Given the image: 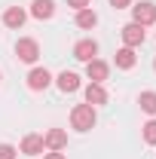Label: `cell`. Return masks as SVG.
Masks as SVG:
<instances>
[{
    "label": "cell",
    "mask_w": 156,
    "mask_h": 159,
    "mask_svg": "<svg viewBox=\"0 0 156 159\" xmlns=\"http://www.w3.org/2000/svg\"><path fill=\"white\" fill-rule=\"evenodd\" d=\"M132 21L141 25V28L153 25V21H156V6L147 3V0H144V3H135V6H132Z\"/></svg>",
    "instance_id": "3957f363"
},
{
    "label": "cell",
    "mask_w": 156,
    "mask_h": 159,
    "mask_svg": "<svg viewBox=\"0 0 156 159\" xmlns=\"http://www.w3.org/2000/svg\"><path fill=\"white\" fill-rule=\"evenodd\" d=\"M141 132H144V141H147V144H156V119H150Z\"/></svg>",
    "instance_id": "e0dca14e"
},
{
    "label": "cell",
    "mask_w": 156,
    "mask_h": 159,
    "mask_svg": "<svg viewBox=\"0 0 156 159\" xmlns=\"http://www.w3.org/2000/svg\"><path fill=\"white\" fill-rule=\"evenodd\" d=\"M49 83H52V74H49L46 67H34V70L28 74V89H31V92H43Z\"/></svg>",
    "instance_id": "5b68a950"
},
{
    "label": "cell",
    "mask_w": 156,
    "mask_h": 159,
    "mask_svg": "<svg viewBox=\"0 0 156 159\" xmlns=\"http://www.w3.org/2000/svg\"><path fill=\"white\" fill-rule=\"evenodd\" d=\"M95 25H98V16L92 12V9H80L77 12V28L89 31V28H95Z\"/></svg>",
    "instance_id": "9a60e30c"
},
{
    "label": "cell",
    "mask_w": 156,
    "mask_h": 159,
    "mask_svg": "<svg viewBox=\"0 0 156 159\" xmlns=\"http://www.w3.org/2000/svg\"><path fill=\"white\" fill-rule=\"evenodd\" d=\"M86 104H92V107L107 104V92H104L101 83H89V86H86Z\"/></svg>",
    "instance_id": "ba28073f"
},
{
    "label": "cell",
    "mask_w": 156,
    "mask_h": 159,
    "mask_svg": "<svg viewBox=\"0 0 156 159\" xmlns=\"http://www.w3.org/2000/svg\"><path fill=\"white\" fill-rule=\"evenodd\" d=\"M43 159H67V156H64L61 150H52V153H46V156H43Z\"/></svg>",
    "instance_id": "44dd1931"
},
{
    "label": "cell",
    "mask_w": 156,
    "mask_h": 159,
    "mask_svg": "<svg viewBox=\"0 0 156 159\" xmlns=\"http://www.w3.org/2000/svg\"><path fill=\"white\" fill-rule=\"evenodd\" d=\"M71 125H74L77 132L95 129V107H92V104H77V107L71 110Z\"/></svg>",
    "instance_id": "6da1fadb"
},
{
    "label": "cell",
    "mask_w": 156,
    "mask_h": 159,
    "mask_svg": "<svg viewBox=\"0 0 156 159\" xmlns=\"http://www.w3.org/2000/svg\"><path fill=\"white\" fill-rule=\"evenodd\" d=\"M0 159H16V147L12 144H0Z\"/></svg>",
    "instance_id": "ac0fdd59"
},
{
    "label": "cell",
    "mask_w": 156,
    "mask_h": 159,
    "mask_svg": "<svg viewBox=\"0 0 156 159\" xmlns=\"http://www.w3.org/2000/svg\"><path fill=\"white\" fill-rule=\"evenodd\" d=\"M25 19H28V16H25V9H21V6H9V9L3 12V25H6V28H21Z\"/></svg>",
    "instance_id": "7c38bea8"
},
{
    "label": "cell",
    "mask_w": 156,
    "mask_h": 159,
    "mask_svg": "<svg viewBox=\"0 0 156 159\" xmlns=\"http://www.w3.org/2000/svg\"><path fill=\"white\" fill-rule=\"evenodd\" d=\"M43 135H25L21 138V153H28V156H37V153H43Z\"/></svg>",
    "instance_id": "8fae6325"
},
{
    "label": "cell",
    "mask_w": 156,
    "mask_h": 159,
    "mask_svg": "<svg viewBox=\"0 0 156 159\" xmlns=\"http://www.w3.org/2000/svg\"><path fill=\"white\" fill-rule=\"evenodd\" d=\"M138 104H141L144 113H156V92H141Z\"/></svg>",
    "instance_id": "2e32d148"
},
{
    "label": "cell",
    "mask_w": 156,
    "mask_h": 159,
    "mask_svg": "<svg viewBox=\"0 0 156 159\" xmlns=\"http://www.w3.org/2000/svg\"><path fill=\"white\" fill-rule=\"evenodd\" d=\"M55 83H58L61 92H77V89H80V77L74 74V70H61Z\"/></svg>",
    "instance_id": "4fadbf2b"
},
{
    "label": "cell",
    "mask_w": 156,
    "mask_h": 159,
    "mask_svg": "<svg viewBox=\"0 0 156 159\" xmlns=\"http://www.w3.org/2000/svg\"><path fill=\"white\" fill-rule=\"evenodd\" d=\"M119 34H122V43H126L129 49L141 46V43H144V37H147V34H144V28H141V25H135V21H129V25H126Z\"/></svg>",
    "instance_id": "277c9868"
},
{
    "label": "cell",
    "mask_w": 156,
    "mask_h": 159,
    "mask_svg": "<svg viewBox=\"0 0 156 159\" xmlns=\"http://www.w3.org/2000/svg\"><path fill=\"white\" fill-rule=\"evenodd\" d=\"M43 144H46L49 150H64V144H67V132H64V129H49L46 138H43Z\"/></svg>",
    "instance_id": "9c48e42d"
},
{
    "label": "cell",
    "mask_w": 156,
    "mask_h": 159,
    "mask_svg": "<svg viewBox=\"0 0 156 159\" xmlns=\"http://www.w3.org/2000/svg\"><path fill=\"white\" fill-rule=\"evenodd\" d=\"M67 6H74V9H89V0H67Z\"/></svg>",
    "instance_id": "d6986e66"
},
{
    "label": "cell",
    "mask_w": 156,
    "mask_h": 159,
    "mask_svg": "<svg viewBox=\"0 0 156 159\" xmlns=\"http://www.w3.org/2000/svg\"><path fill=\"white\" fill-rule=\"evenodd\" d=\"M113 61H117V67H119V70H132V67H135V49H129V46H122V49H119V52H117V58H113Z\"/></svg>",
    "instance_id": "5bb4252c"
},
{
    "label": "cell",
    "mask_w": 156,
    "mask_h": 159,
    "mask_svg": "<svg viewBox=\"0 0 156 159\" xmlns=\"http://www.w3.org/2000/svg\"><path fill=\"white\" fill-rule=\"evenodd\" d=\"M110 6L113 9H126V6H132V0H110Z\"/></svg>",
    "instance_id": "ffe728a7"
},
{
    "label": "cell",
    "mask_w": 156,
    "mask_h": 159,
    "mask_svg": "<svg viewBox=\"0 0 156 159\" xmlns=\"http://www.w3.org/2000/svg\"><path fill=\"white\" fill-rule=\"evenodd\" d=\"M153 67H156V61H153Z\"/></svg>",
    "instance_id": "7402d4cb"
},
{
    "label": "cell",
    "mask_w": 156,
    "mask_h": 159,
    "mask_svg": "<svg viewBox=\"0 0 156 159\" xmlns=\"http://www.w3.org/2000/svg\"><path fill=\"white\" fill-rule=\"evenodd\" d=\"M16 55H19V61H25V64H34V61L40 58V43L31 37H25L16 43Z\"/></svg>",
    "instance_id": "7a4b0ae2"
},
{
    "label": "cell",
    "mask_w": 156,
    "mask_h": 159,
    "mask_svg": "<svg viewBox=\"0 0 156 159\" xmlns=\"http://www.w3.org/2000/svg\"><path fill=\"white\" fill-rule=\"evenodd\" d=\"M31 16H34V19H52V16H55V3H52V0H34V3H31Z\"/></svg>",
    "instance_id": "30bf717a"
},
{
    "label": "cell",
    "mask_w": 156,
    "mask_h": 159,
    "mask_svg": "<svg viewBox=\"0 0 156 159\" xmlns=\"http://www.w3.org/2000/svg\"><path fill=\"white\" fill-rule=\"evenodd\" d=\"M107 74H110L107 61H101V58H92V61H86V77L92 80V83H104V80H107Z\"/></svg>",
    "instance_id": "8992f818"
},
{
    "label": "cell",
    "mask_w": 156,
    "mask_h": 159,
    "mask_svg": "<svg viewBox=\"0 0 156 159\" xmlns=\"http://www.w3.org/2000/svg\"><path fill=\"white\" fill-rule=\"evenodd\" d=\"M98 55V43L95 40H80L77 46H74V58L77 61H92Z\"/></svg>",
    "instance_id": "52a82bcc"
}]
</instances>
